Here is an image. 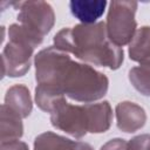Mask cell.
Instances as JSON below:
<instances>
[{"instance_id": "2", "label": "cell", "mask_w": 150, "mask_h": 150, "mask_svg": "<svg viewBox=\"0 0 150 150\" xmlns=\"http://www.w3.org/2000/svg\"><path fill=\"white\" fill-rule=\"evenodd\" d=\"M54 46L84 62L110 69L120 68L124 59L123 49L110 41L102 21L62 28L54 36Z\"/></svg>"}, {"instance_id": "14", "label": "cell", "mask_w": 150, "mask_h": 150, "mask_svg": "<svg viewBox=\"0 0 150 150\" xmlns=\"http://www.w3.org/2000/svg\"><path fill=\"white\" fill-rule=\"evenodd\" d=\"M127 150H150V134H142L131 138Z\"/></svg>"}, {"instance_id": "8", "label": "cell", "mask_w": 150, "mask_h": 150, "mask_svg": "<svg viewBox=\"0 0 150 150\" xmlns=\"http://www.w3.org/2000/svg\"><path fill=\"white\" fill-rule=\"evenodd\" d=\"M34 150H94L86 142L73 141L52 131L40 134L34 141Z\"/></svg>"}, {"instance_id": "5", "label": "cell", "mask_w": 150, "mask_h": 150, "mask_svg": "<svg viewBox=\"0 0 150 150\" xmlns=\"http://www.w3.org/2000/svg\"><path fill=\"white\" fill-rule=\"evenodd\" d=\"M136 1H111L107 15V33L111 42L122 47L130 43L136 32Z\"/></svg>"}, {"instance_id": "11", "label": "cell", "mask_w": 150, "mask_h": 150, "mask_svg": "<svg viewBox=\"0 0 150 150\" xmlns=\"http://www.w3.org/2000/svg\"><path fill=\"white\" fill-rule=\"evenodd\" d=\"M21 117L8 108L5 103L1 105V142L19 139L23 134V125Z\"/></svg>"}, {"instance_id": "12", "label": "cell", "mask_w": 150, "mask_h": 150, "mask_svg": "<svg viewBox=\"0 0 150 150\" xmlns=\"http://www.w3.org/2000/svg\"><path fill=\"white\" fill-rule=\"evenodd\" d=\"M129 57L136 62L150 60V26L136 29L129 43Z\"/></svg>"}, {"instance_id": "16", "label": "cell", "mask_w": 150, "mask_h": 150, "mask_svg": "<svg viewBox=\"0 0 150 150\" xmlns=\"http://www.w3.org/2000/svg\"><path fill=\"white\" fill-rule=\"evenodd\" d=\"M1 150H29L28 145L19 139L1 142Z\"/></svg>"}, {"instance_id": "9", "label": "cell", "mask_w": 150, "mask_h": 150, "mask_svg": "<svg viewBox=\"0 0 150 150\" xmlns=\"http://www.w3.org/2000/svg\"><path fill=\"white\" fill-rule=\"evenodd\" d=\"M107 7L104 0H71L69 8L71 14L81 21V23H95L100 19Z\"/></svg>"}, {"instance_id": "6", "label": "cell", "mask_w": 150, "mask_h": 150, "mask_svg": "<svg viewBox=\"0 0 150 150\" xmlns=\"http://www.w3.org/2000/svg\"><path fill=\"white\" fill-rule=\"evenodd\" d=\"M18 7V21L29 30L45 36L50 32L55 22V14L52 6L45 1H21L13 2Z\"/></svg>"}, {"instance_id": "3", "label": "cell", "mask_w": 150, "mask_h": 150, "mask_svg": "<svg viewBox=\"0 0 150 150\" xmlns=\"http://www.w3.org/2000/svg\"><path fill=\"white\" fill-rule=\"evenodd\" d=\"M112 121V110L109 102L70 104L62 98L50 112L53 127L81 138L88 132L100 134L107 131Z\"/></svg>"}, {"instance_id": "7", "label": "cell", "mask_w": 150, "mask_h": 150, "mask_svg": "<svg viewBox=\"0 0 150 150\" xmlns=\"http://www.w3.org/2000/svg\"><path fill=\"white\" fill-rule=\"evenodd\" d=\"M117 128L124 132H135L143 128L146 122L144 109L130 101L120 102L115 109Z\"/></svg>"}, {"instance_id": "1", "label": "cell", "mask_w": 150, "mask_h": 150, "mask_svg": "<svg viewBox=\"0 0 150 150\" xmlns=\"http://www.w3.org/2000/svg\"><path fill=\"white\" fill-rule=\"evenodd\" d=\"M38 84L50 88L69 98L91 103L102 98L109 86L108 77L87 63L74 61L55 46L40 50L35 59Z\"/></svg>"}, {"instance_id": "4", "label": "cell", "mask_w": 150, "mask_h": 150, "mask_svg": "<svg viewBox=\"0 0 150 150\" xmlns=\"http://www.w3.org/2000/svg\"><path fill=\"white\" fill-rule=\"evenodd\" d=\"M9 41L5 45L2 60V77L23 76L30 68L34 49L43 41L39 34L20 23H12L8 28Z\"/></svg>"}, {"instance_id": "13", "label": "cell", "mask_w": 150, "mask_h": 150, "mask_svg": "<svg viewBox=\"0 0 150 150\" xmlns=\"http://www.w3.org/2000/svg\"><path fill=\"white\" fill-rule=\"evenodd\" d=\"M129 81L132 87L145 96H150V60L129 70Z\"/></svg>"}, {"instance_id": "10", "label": "cell", "mask_w": 150, "mask_h": 150, "mask_svg": "<svg viewBox=\"0 0 150 150\" xmlns=\"http://www.w3.org/2000/svg\"><path fill=\"white\" fill-rule=\"evenodd\" d=\"M5 104L16 112L21 118H26L33 108L32 97L28 88L23 84L12 86L5 95Z\"/></svg>"}, {"instance_id": "15", "label": "cell", "mask_w": 150, "mask_h": 150, "mask_svg": "<svg viewBox=\"0 0 150 150\" xmlns=\"http://www.w3.org/2000/svg\"><path fill=\"white\" fill-rule=\"evenodd\" d=\"M128 143L122 138H114L107 142L100 150H127Z\"/></svg>"}]
</instances>
